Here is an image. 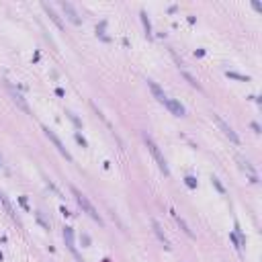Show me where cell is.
<instances>
[{
	"label": "cell",
	"mask_w": 262,
	"mask_h": 262,
	"mask_svg": "<svg viewBox=\"0 0 262 262\" xmlns=\"http://www.w3.org/2000/svg\"><path fill=\"white\" fill-rule=\"evenodd\" d=\"M72 193H74V197H76V201H78V205H80V209H84L86 213H88L94 221H99V225H103V219H101V215L96 213V209L92 207V203L88 201V197H86L84 193H80L76 187H72Z\"/></svg>",
	"instance_id": "6da1fadb"
},
{
	"label": "cell",
	"mask_w": 262,
	"mask_h": 262,
	"mask_svg": "<svg viewBox=\"0 0 262 262\" xmlns=\"http://www.w3.org/2000/svg\"><path fill=\"white\" fill-rule=\"evenodd\" d=\"M143 139H145V143H147V147H150V152H152L154 160L158 162V168L162 170V174H164V176H170V168H168V164H166V160H164V156H162L160 147L154 143V139H152L150 135H143Z\"/></svg>",
	"instance_id": "7a4b0ae2"
},
{
	"label": "cell",
	"mask_w": 262,
	"mask_h": 262,
	"mask_svg": "<svg viewBox=\"0 0 262 262\" xmlns=\"http://www.w3.org/2000/svg\"><path fill=\"white\" fill-rule=\"evenodd\" d=\"M43 131H45V135H47V137L53 141V145L57 147V152H59V154H61V156H64L68 162H72V154H70V152H68V147L61 143V139H59V137H57V135H55V133H53L49 127H43Z\"/></svg>",
	"instance_id": "3957f363"
},
{
	"label": "cell",
	"mask_w": 262,
	"mask_h": 262,
	"mask_svg": "<svg viewBox=\"0 0 262 262\" xmlns=\"http://www.w3.org/2000/svg\"><path fill=\"white\" fill-rule=\"evenodd\" d=\"M213 121H215V123L221 127V131H223V133H225V135H227V137H229L233 143H240V137H238V133H235V131H233V129H231V127H229V125H227V123H225V121H223L219 115H215V113H213Z\"/></svg>",
	"instance_id": "277c9868"
},
{
	"label": "cell",
	"mask_w": 262,
	"mask_h": 262,
	"mask_svg": "<svg viewBox=\"0 0 262 262\" xmlns=\"http://www.w3.org/2000/svg\"><path fill=\"white\" fill-rule=\"evenodd\" d=\"M64 238H66V244H68L70 252L74 254L76 262H84V258H82V256L76 252V246H74V235H72V227H64Z\"/></svg>",
	"instance_id": "5b68a950"
},
{
	"label": "cell",
	"mask_w": 262,
	"mask_h": 262,
	"mask_svg": "<svg viewBox=\"0 0 262 262\" xmlns=\"http://www.w3.org/2000/svg\"><path fill=\"white\" fill-rule=\"evenodd\" d=\"M147 86H150L152 94H154V96H156V99H158V101H160L162 105H166V103H168V96H166V92H164V90L160 88V86H158V84H156L154 80H147Z\"/></svg>",
	"instance_id": "8992f818"
},
{
	"label": "cell",
	"mask_w": 262,
	"mask_h": 262,
	"mask_svg": "<svg viewBox=\"0 0 262 262\" xmlns=\"http://www.w3.org/2000/svg\"><path fill=\"white\" fill-rule=\"evenodd\" d=\"M166 107L174 113V115H178V117H184L187 115V111H184V107L178 103V101H174V99H168V103H166Z\"/></svg>",
	"instance_id": "52a82bcc"
},
{
	"label": "cell",
	"mask_w": 262,
	"mask_h": 262,
	"mask_svg": "<svg viewBox=\"0 0 262 262\" xmlns=\"http://www.w3.org/2000/svg\"><path fill=\"white\" fill-rule=\"evenodd\" d=\"M152 227H154V231H156V235L160 238V242L164 244V248H166V250H170V248H172V246H170V240H168V238L164 235V231H162V227H160V223H158L156 219H152Z\"/></svg>",
	"instance_id": "ba28073f"
},
{
	"label": "cell",
	"mask_w": 262,
	"mask_h": 262,
	"mask_svg": "<svg viewBox=\"0 0 262 262\" xmlns=\"http://www.w3.org/2000/svg\"><path fill=\"white\" fill-rule=\"evenodd\" d=\"M61 8H64V13L68 15V19H70L72 23H76V25L80 23V17L76 15V10H74V6H72L70 2H61Z\"/></svg>",
	"instance_id": "9c48e42d"
},
{
	"label": "cell",
	"mask_w": 262,
	"mask_h": 262,
	"mask_svg": "<svg viewBox=\"0 0 262 262\" xmlns=\"http://www.w3.org/2000/svg\"><path fill=\"white\" fill-rule=\"evenodd\" d=\"M170 213L174 215V219H176V221H178V225H180V229H182V231H184V233H187L189 238H195V233H193V229H191V227L187 225V221H184V219H182V217H180V215H178L176 211H174V209H172Z\"/></svg>",
	"instance_id": "30bf717a"
},
{
	"label": "cell",
	"mask_w": 262,
	"mask_h": 262,
	"mask_svg": "<svg viewBox=\"0 0 262 262\" xmlns=\"http://www.w3.org/2000/svg\"><path fill=\"white\" fill-rule=\"evenodd\" d=\"M43 8H45V10H47V13H49V17H51V21H53V23H55V25H57V29H64V23H61V21H59V17H57V15H55V10H53V8H51V6H49V4H47V2H43Z\"/></svg>",
	"instance_id": "8fae6325"
},
{
	"label": "cell",
	"mask_w": 262,
	"mask_h": 262,
	"mask_svg": "<svg viewBox=\"0 0 262 262\" xmlns=\"http://www.w3.org/2000/svg\"><path fill=\"white\" fill-rule=\"evenodd\" d=\"M10 94H13V101H15V103H17V105H19V107H21V109H23L25 113H31V111H29V105H27V103L23 101V96H21L19 92H15V90L10 88Z\"/></svg>",
	"instance_id": "7c38bea8"
},
{
	"label": "cell",
	"mask_w": 262,
	"mask_h": 262,
	"mask_svg": "<svg viewBox=\"0 0 262 262\" xmlns=\"http://www.w3.org/2000/svg\"><path fill=\"white\" fill-rule=\"evenodd\" d=\"M0 201H2V203H4V207H6V211H8V213H10V217H13V219L17 221V225H21V221H19V217L15 215V211H13V207H10V203H8V201H6V197H4V193H0Z\"/></svg>",
	"instance_id": "4fadbf2b"
},
{
	"label": "cell",
	"mask_w": 262,
	"mask_h": 262,
	"mask_svg": "<svg viewBox=\"0 0 262 262\" xmlns=\"http://www.w3.org/2000/svg\"><path fill=\"white\" fill-rule=\"evenodd\" d=\"M139 17H141V23H143V29H145V35H147V37H152V25H150V19H147V15L141 10V15H139Z\"/></svg>",
	"instance_id": "5bb4252c"
},
{
	"label": "cell",
	"mask_w": 262,
	"mask_h": 262,
	"mask_svg": "<svg viewBox=\"0 0 262 262\" xmlns=\"http://www.w3.org/2000/svg\"><path fill=\"white\" fill-rule=\"evenodd\" d=\"M227 78H233V80H242V82H250V76H242L238 72H225Z\"/></svg>",
	"instance_id": "9a60e30c"
},
{
	"label": "cell",
	"mask_w": 262,
	"mask_h": 262,
	"mask_svg": "<svg viewBox=\"0 0 262 262\" xmlns=\"http://www.w3.org/2000/svg\"><path fill=\"white\" fill-rule=\"evenodd\" d=\"M182 76H184V78H187V80H189V82H191V84L195 86V88H199V90H201V86H199V82H197V80H195V78H193V76L189 74V72H182Z\"/></svg>",
	"instance_id": "2e32d148"
},
{
	"label": "cell",
	"mask_w": 262,
	"mask_h": 262,
	"mask_svg": "<svg viewBox=\"0 0 262 262\" xmlns=\"http://www.w3.org/2000/svg\"><path fill=\"white\" fill-rule=\"evenodd\" d=\"M184 182H187V187H191V189H195V187H197V178H195V176H187V178H184Z\"/></svg>",
	"instance_id": "e0dca14e"
},
{
	"label": "cell",
	"mask_w": 262,
	"mask_h": 262,
	"mask_svg": "<svg viewBox=\"0 0 262 262\" xmlns=\"http://www.w3.org/2000/svg\"><path fill=\"white\" fill-rule=\"evenodd\" d=\"M45 184H47V187H49V189H51V191H53V193H55V195H57V197H61V193H59V191H57V189H55V184H53V182H51V180H49V178H45Z\"/></svg>",
	"instance_id": "ac0fdd59"
},
{
	"label": "cell",
	"mask_w": 262,
	"mask_h": 262,
	"mask_svg": "<svg viewBox=\"0 0 262 262\" xmlns=\"http://www.w3.org/2000/svg\"><path fill=\"white\" fill-rule=\"evenodd\" d=\"M229 240H231V242H233V246H235V248H238V250H240V248H242V244H240V240H238V233H229Z\"/></svg>",
	"instance_id": "d6986e66"
},
{
	"label": "cell",
	"mask_w": 262,
	"mask_h": 262,
	"mask_svg": "<svg viewBox=\"0 0 262 262\" xmlns=\"http://www.w3.org/2000/svg\"><path fill=\"white\" fill-rule=\"evenodd\" d=\"M19 203H21V207H23L25 211H31V209H29V203H27V197H19Z\"/></svg>",
	"instance_id": "ffe728a7"
},
{
	"label": "cell",
	"mask_w": 262,
	"mask_h": 262,
	"mask_svg": "<svg viewBox=\"0 0 262 262\" xmlns=\"http://www.w3.org/2000/svg\"><path fill=\"white\" fill-rule=\"evenodd\" d=\"M74 137H76V141H78V143H80V145H82V147H86V145H88V143H86V139H84V137H82V135H80V133H76V135H74Z\"/></svg>",
	"instance_id": "44dd1931"
},
{
	"label": "cell",
	"mask_w": 262,
	"mask_h": 262,
	"mask_svg": "<svg viewBox=\"0 0 262 262\" xmlns=\"http://www.w3.org/2000/svg\"><path fill=\"white\" fill-rule=\"evenodd\" d=\"M211 180H213V184H215V187H217V191H219V193H221V195H223V193H225V189H223V184H221V182H219V180H217V178H211Z\"/></svg>",
	"instance_id": "7402d4cb"
},
{
	"label": "cell",
	"mask_w": 262,
	"mask_h": 262,
	"mask_svg": "<svg viewBox=\"0 0 262 262\" xmlns=\"http://www.w3.org/2000/svg\"><path fill=\"white\" fill-rule=\"evenodd\" d=\"M37 219H39V223H41V225H43L45 229H49V223H47V221H45V219L41 217V213H37Z\"/></svg>",
	"instance_id": "603a6c76"
},
{
	"label": "cell",
	"mask_w": 262,
	"mask_h": 262,
	"mask_svg": "<svg viewBox=\"0 0 262 262\" xmlns=\"http://www.w3.org/2000/svg\"><path fill=\"white\" fill-rule=\"evenodd\" d=\"M55 94H57V96H66V92H64V88H55Z\"/></svg>",
	"instance_id": "cb8c5ba5"
},
{
	"label": "cell",
	"mask_w": 262,
	"mask_h": 262,
	"mask_svg": "<svg viewBox=\"0 0 262 262\" xmlns=\"http://www.w3.org/2000/svg\"><path fill=\"white\" fill-rule=\"evenodd\" d=\"M252 129H254L256 133H260V125H258V123H252Z\"/></svg>",
	"instance_id": "d4e9b609"
},
{
	"label": "cell",
	"mask_w": 262,
	"mask_h": 262,
	"mask_svg": "<svg viewBox=\"0 0 262 262\" xmlns=\"http://www.w3.org/2000/svg\"><path fill=\"white\" fill-rule=\"evenodd\" d=\"M59 211H61V213H64V215H66V217H68V215H72V213H70V211H68V209H66V207H59Z\"/></svg>",
	"instance_id": "484cf974"
},
{
	"label": "cell",
	"mask_w": 262,
	"mask_h": 262,
	"mask_svg": "<svg viewBox=\"0 0 262 262\" xmlns=\"http://www.w3.org/2000/svg\"><path fill=\"white\" fill-rule=\"evenodd\" d=\"M0 262H2V252H0Z\"/></svg>",
	"instance_id": "4316f807"
},
{
	"label": "cell",
	"mask_w": 262,
	"mask_h": 262,
	"mask_svg": "<svg viewBox=\"0 0 262 262\" xmlns=\"http://www.w3.org/2000/svg\"><path fill=\"white\" fill-rule=\"evenodd\" d=\"M0 158H2V156H0Z\"/></svg>",
	"instance_id": "83f0119b"
}]
</instances>
